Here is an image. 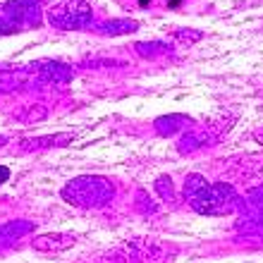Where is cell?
Masks as SVG:
<instances>
[{
	"label": "cell",
	"mask_w": 263,
	"mask_h": 263,
	"mask_svg": "<svg viewBox=\"0 0 263 263\" xmlns=\"http://www.w3.org/2000/svg\"><path fill=\"white\" fill-rule=\"evenodd\" d=\"M167 5H170V7H177V5H180V0H167Z\"/></svg>",
	"instance_id": "cell-2"
},
{
	"label": "cell",
	"mask_w": 263,
	"mask_h": 263,
	"mask_svg": "<svg viewBox=\"0 0 263 263\" xmlns=\"http://www.w3.org/2000/svg\"><path fill=\"white\" fill-rule=\"evenodd\" d=\"M7 177H10V170H7V167H0V184L7 182Z\"/></svg>",
	"instance_id": "cell-1"
},
{
	"label": "cell",
	"mask_w": 263,
	"mask_h": 263,
	"mask_svg": "<svg viewBox=\"0 0 263 263\" xmlns=\"http://www.w3.org/2000/svg\"><path fill=\"white\" fill-rule=\"evenodd\" d=\"M139 3H141V5H148V0H139Z\"/></svg>",
	"instance_id": "cell-3"
}]
</instances>
